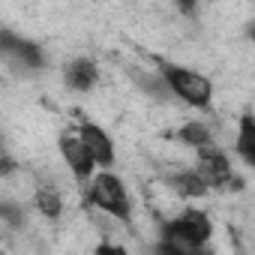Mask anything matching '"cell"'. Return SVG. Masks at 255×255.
<instances>
[{"mask_svg":"<svg viewBox=\"0 0 255 255\" xmlns=\"http://www.w3.org/2000/svg\"><path fill=\"white\" fill-rule=\"evenodd\" d=\"M159 75L165 81V87L180 96L186 105L192 108H210L213 102V84L207 75L189 69V66H177V63H168V60H159Z\"/></svg>","mask_w":255,"mask_h":255,"instance_id":"1","label":"cell"},{"mask_svg":"<svg viewBox=\"0 0 255 255\" xmlns=\"http://www.w3.org/2000/svg\"><path fill=\"white\" fill-rule=\"evenodd\" d=\"M84 201L93 204V207H99L102 213L120 219V222H129V216H132L129 192H126L123 180H120L117 174H111V171H102L99 177H93V183H90Z\"/></svg>","mask_w":255,"mask_h":255,"instance_id":"2","label":"cell"},{"mask_svg":"<svg viewBox=\"0 0 255 255\" xmlns=\"http://www.w3.org/2000/svg\"><path fill=\"white\" fill-rule=\"evenodd\" d=\"M195 174L204 180V186H207V189H228V186H240V180L234 177V171H231V165H228L225 153H222V150H216V147H204V150H198V168H195Z\"/></svg>","mask_w":255,"mask_h":255,"instance_id":"3","label":"cell"},{"mask_svg":"<svg viewBox=\"0 0 255 255\" xmlns=\"http://www.w3.org/2000/svg\"><path fill=\"white\" fill-rule=\"evenodd\" d=\"M0 54H3L9 63L21 66V69H39L45 66V57H42V48L12 30H0Z\"/></svg>","mask_w":255,"mask_h":255,"instance_id":"4","label":"cell"},{"mask_svg":"<svg viewBox=\"0 0 255 255\" xmlns=\"http://www.w3.org/2000/svg\"><path fill=\"white\" fill-rule=\"evenodd\" d=\"M78 141L84 144V150L90 153L93 165H102V168H111L114 165V144L108 138L105 129H99L96 123H81L78 126Z\"/></svg>","mask_w":255,"mask_h":255,"instance_id":"5","label":"cell"},{"mask_svg":"<svg viewBox=\"0 0 255 255\" xmlns=\"http://www.w3.org/2000/svg\"><path fill=\"white\" fill-rule=\"evenodd\" d=\"M60 153H63V159H66V165H69V171H72V177L84 186L87 180H90V174H93V159H90V153L84 150V144L78 141V135H60Z\"/></svg>","mask_w":255,"mask_h":255,"instance_id":"6","label":"cell"},{"mask_svg":"<svg viewBox=\"0 0 255 255\" xmlns=\"http://www.w3.org/2000/svg\"><path fill=\"white\" fill-rule=\"evenodd\" d=\"M96 81H99V69H96V63H93L90 57H78V60L69 63V69H66V84H69L72 90L87 93V90L96 87Z\"/></svg>","mask_w":255,"mask_h":255,"instance_id":"7","label":"cell"},{"mask_svg":"<svg viewBox=\"0 0 255 255\" xmlns=\"http://www.w3.org/2000/svg\"><path fill=\"white\" fill-rule=\"evenodd\" d=\"M237 153L246 165H255V120L252 114L240 117V135H237Z\"/></svg>","mask_w":255,"mask_h":255,"instance_id":"8","label":"cell"},{"mask_svg":"<svg viewBox=\"0 0 255 255\" xmlns=\"http://www.w3.org/2000/svg\"><path fill=\"white\" fill-rule=\"evenodd\" d=\"M168 186L180 195H189V198H198V195H207V186L204 180L195 174V171H183V174H171L168 177Z\"/></svg>","mask_w":255,"mask_h":255,"instance_id":"9","label":"cell"},{"mask_svg":"<svg viewBox=\"0 0 255 255\" xmlns=\"http://www.w3.org/2000/svg\"><path fill=\"white\" fill-rule=\"evenodd\" d=\"M177 135H180V141H183V144H189V147H198V150L213 147V135H210V129H207V123L192 120V123H186V126H183Z\"/></svg>","mask_w":255,"mask_h":255,"instance_id":"10","label":"cell"},{"mask_svg":"<svg viewBox=\"0 0 255 255\" xmlns=\"http://www.w3.org/2000/svg\"><path fill=\"white\" fill-rule=\"evenodd\" d=\"M36 207H39L42 216L57 219L60 210H63V198H60V192H57L54 186H39V189H36Z\"/></svg>","mask_w":255,"mask_h":255,"instance_id":"11","label":"cell"},{"mask_svg":"<svg viewBox=\"0 0 255 255\" xmlns=\"http://www.w3.org/2000/svg\"><path fill=\"white\" fill-rule=\"evenodd\" d=\"M0 219L12 228H21L24 225V210L21 204H12V201H0Z\"/></svg>","mask_w":255,"mask_h":255,"instance_id":"12","label":"cell"},{"mask_svg":"<svg viewBox=\"0 0 255 255\" xmlns=\"http://www.w3.org/2000/svg\"><path fill=\"white\" fill-rule=\"evenodd\" d=\"M96 255H129L120 243H111V240H102L99 246H96Z\"/></svg>","mask_w":255,"mask_h":255,"instance_id":"13","label":"cell"},{"mask_svg":"<svg viewBox=\"0 0 255 255\" xmlns=\"http://www.w3.org/2000/svg\"><path fill=\"white\" fill-rule=\"evenodd\" d=\"M12 168H15V162H12V159H0V177H3V174H9Z\"/></svg>","mask_w":255,"mask_h":255,"instance_id":"14","label":"cell"},{"mask_svg":"<svg viewBox=\"0 0 255 255\" xmlns=\"http://www.w3.org/2000/svg\"><path fill=\"white\" fill-rule=\"evenodd\" d=\"M0 150H3V147H0Z\"/></svg>","mask_w":255,"mask_h":255,"instance_id":"15","label":"cell"}]
</instances>
